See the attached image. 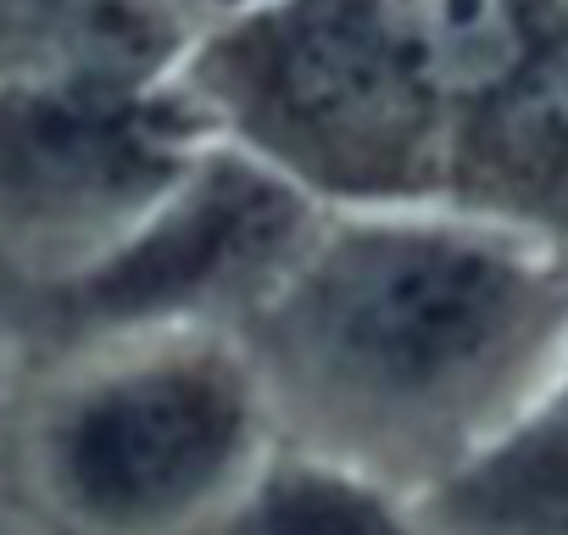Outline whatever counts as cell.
I'll return each mask as SVG.
<instances>
[{
  "label": "cell",
  "mask_w": 568,
  "mask_h": 535,
  "mask_svg": "<svg viewBox=\"0 0 568 535\" xmlns=\"http://www.w3.org/2000/svg\"><path fill=\"white\" fill-rule=\"evenodd\" d=\"M284 446L424 496L568 346V240L457 206H346L234 330Z\"/></svg>",
  "instance_id": "6da1fadb"
},
{
  "label": "cell",
  "mask_w": 568,
  "mask_h": 535,
  "mask_svg": "<svg viewBox=\"0 0 568 535\" xmlns=\"http://www.w3.org/2000/svg\"><path fill=\"white\" fill-rule=\"evenodd\" d=\"M278 446L240 335L190 330L45 369L18 457L68 535H206Z\"/></svg>",
  "instance_id": "7a4b0ae2"
},
{
  "label": "cell",
  "mask_w": 568,
  "mask_h": 535,
  "mask_svg": "<svg viewBox=\"0 0 568 535\" xmlns=\"http://www.w3.org/2000/svg\"><path fill=\"white\" fill-rule=\"evenodd\" d=\"M324 212L278 168L212 151L101 256L7 291L0 324L40 374L129 341L240 330L296 268Z\"/></svg>",
  "instance_id": "3957f363"
},
{
  "label": "cell",
  "mask_w": 568,
  "mask_h": 535,
  "mask_svg": "<svg viewBox=\"0 0 568 535\" xmlns=\"http://www.w3.org/2000/svg\"><path fill=\"white\" fill-rule=\"evenodd\" d=\"M234 101L267 168L313 201L440 206L435 112L457 101L418 0H291L234 57Z\"/></svg>",
  "instance_id": "277c9868"
},
{
  "label": "cell",
  "mask_w": 568,
  "mask_h": 535,
  "mask_svg": "<svg viewBox=\"0 0 568 535\" xmlns=\"http://www.w3.org/2000/svg\"><path fill=\"white\" fill-rule=\"evenodd\" d=\"M201 157L140 79H34L0 101V296L123 240Z\"/></svg>",
  "instance_id": "5b68a950"
},
{
  "label": "cell",
  "mask_w": 568,
  "mask_h": 535,
  "mask_svg": "<svg viewBox=\"0 0 568 535\" xmlns=\"http://www.w3.org/2000/svg\"><path fill=\"white\" fill-rule=\"evenodd\" d=\"M418 507L435 535H568V346L513 424Z\"/></svg>",
  "instance_id": "8992f818"
},
{
  "label": "cell",
  "mask_w": 568,
  "mask_h": 535,
  "mask_svg": "<svg viewBox=\"0 0 568 535\" xmlns=\"http://www.w3.org/2000/svg\"><path fill=\"white\" fill-rule=\"evenodd\" d=\"M206 535H435L418 496L341 457L278 446Z\"/></svg>",
  "instance_id": "52a82bcc"
}]
</instances>
